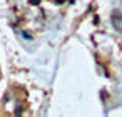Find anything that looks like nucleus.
<instances>
[{
    "mask_svg": "<svg viewBox=\"0 0 122 117\" xmlns=\"http://www.w3.org/2000/svg\"><path fill=\"white\" fill-rule=\"evenodd\" d=\"M55 2H57V4H62V2H64V0H55Z\"/></svg>",
    "mask_w": 122,
    "mask_h": 117,
    "instance_id": "7ed1b4c3",
    "label": "nucleus"
},
{
    "mask_svg": "<svg viewBox=\"0 0 122 117\" xmlns=\"http://www.w3.org/2000/svg\"><path fill=\"white\" fill-rule=\"evenodd\" d=\"M29 4H30V5H39L40 0H29Z\"/></svg>",
    "mask_w": 122,
    "mask_h": 117,
    "instance_id": "f03ea898",
    "label": "nucleus"
},
{
    "mask_svg": "<svg viewBox=\"0 0 122 117\" xmlns=\"http://www.w3.org/2000/svg\"><path fill=\"white\" fill-rule=\"evenodd\" d=\"M22 35H24V37H25L27 40H32V39H34V37H32V35H30L29 32H22Z\"/></svg>",
    "mask_w": 122,
    "mask_h": 117,
    "instance_id": "f257e3e1",
    "label": "nucleus"
}]
</instances>
